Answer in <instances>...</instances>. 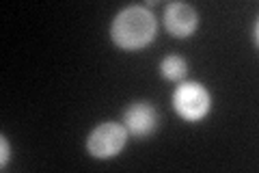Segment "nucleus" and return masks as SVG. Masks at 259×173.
<instances>
[{"instance_id": "nucleus-1", "label": "nucleus", "mask_w": 259, "mask_h": 173, "mask_svg": "<svg viewBox=\"0 0 259 173\" xmlns=\"http://www.w3.org/2000/svg\"><path fill=\"white\" fill-rule=\"evenodd\" d=\"M110 35L119 48L139 50L156 37V18L151 15V11H147V7H125L112 20Z\"/></svg>"}, {"instance_id": "nucleus-2", "label": "nucleus", "mask_w": 259, "mask_h": 173, "mask_svg": "<svg viewBox=\"0 0 259 173\" xmlns=\"http://www.w3.org/2000/svg\"><path fill=\"white\" fill-rule=\"evenodd\" d=\"M173 106L180 117L186 121H199L203 119L209 111V93L199 82H184L175 89Z\"/></svg>"}, {"instance_id": "nucleus-4", "label": "nucleus", "mask_w": 259, "mask_h": 173, "mask_svg": "<svg viewBox=\"0 0 259 173\" xmlns=\"http://www.w3.org/2000/svg\"><path fill=\"white\" fill-rule=\"evenodd\" d=\"M164 26L173 37H188L199 26V15L186 3H171L164 11Z\"/></svg>"}, {"instance_id": "nucleus-7", "label": "nucleus", "mask_w": 259, "mask_h": 173, "mask_svg": "<svg viewBox=\"0 0 259 173\" xmlns=\"http://www.w3.org/2000/svg\"><path fill=\"white\" fill-rule=\"evenodd\" d=\"M7 158H9V156H7V139H3V160H0V164H7Z\"/></svg>"}, {"instance_id": "nucleus-6", "label": "nucleus", "mask_w": 259, "mask_h": 173, "mask_svg": "<svg viewBox=\"0 0 259 173\" xmlns=\"http://www.w3.org/2000/svg\"><path fill=\"white\" fill-rule=\"evenodd\" d=\"M160 72H162V76L168 78V80H180L186 74V61L182 56H175V54L166 56V59L160 63Z\"/></svg>"}, {"instance_id": "nucleus-3", "label": "nucleus", "mask_w": 259, "mask_h": 173, "mask_svg": "<svg viewBox=\"0 0 259 173\" xmlns=\"http://www.w3.org/2000/svg\"><path fill=\"white\" fill-rule=\"evenodd\" d=\"M127 141V130L119 123L106 121L97 126L87 139V150L91 152L95 158H112L117 156Z\"/></svg>"}, {"instance_id": "nucleus-5", "label": "nucleus", "mask_w": 259, "mask_h": 173, "mask_svg": "<svg viewBox=\"0 0 259 173\" xmlns=\"http://www.w3.org/2000/svg\"><path fill=\"white\" fill-rule=\"evenodd\" d=\"M125 130L134 136H147L158 126V113L149 102H134L123 115Z\"/></svg>"}]
</instances>
